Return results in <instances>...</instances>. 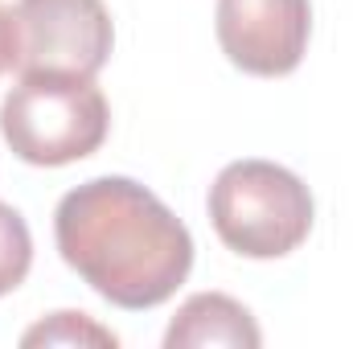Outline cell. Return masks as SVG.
<instances>
[{
  "label": "cell",
  "instance_id": "1",
  "mask_svg": "<svg viewBox=\"0 0 353 349\" xmlns=\"http://www.w3.org/2000/svg\"><path fill=\"white\" fill-rule=\"evenodd\" d=\"M62 259L119 308H157L185 283L193 239L173 210L132 177H94L54 214Z\"/></svg>",
  "mask_w": 353,
  "mask_h": 349
},
{
  "label": "cell",
  "instance_id": "2",
  "mask_svg": "<svg viewBox=\"0 0 353 349\" xmlns=\"http://www.w3.org/2000/svg\"><path fill=\"white\" fill-rule=\"evenodd\" d=\"M107 99L83 74H21L0 103L4 144L12 157L41 169L87 161L107 140Z\"/></svg>",
  "mask_w": 353,
  "mask_h": 349
},
{
  "label": "cell",
  "instance_id": "3",
  "mask_svg": "<svg viewBox=\"0 0 353 349\" xmlns=\"http://www.w3.org/2000/svg\"><path fill=\"white\" fill-rule=\"evenodd\" d=\"M210 222L243 259H283L312 230V193L275 161H234L210 185Z\"/></svg>",
  "mask_w": 353,
  "mask_h": 349
},
{
  "label": "cell",
  "instance_id": "4",
  "mask_svg": "<svg viewBox=\"0 0 353 349\" xmlns=\"http://www.w3.org/2000/svg\"><path fill=\"white\" fill-rule=\"evenodd\" d=\"M17 70L21 74H83L94 79L115 46L103 0H17Z\"/></svg>",
  "mask_w": 353,
  "mask_h": 349
},
{
  "label": "cell",
  "instance_id": "5",
  "mask_svg": "<svg viewBox=\"0 0 353 349\" xmlns=\"http://www.w3.org/2000/svg\"><path fill=\"white\" fill-rule=\"evenodd\" d=\"M218 46L222 54L255 74L279 79L304 62L312 33L308 0H218Z\"/></svg>",
  "mask_w": 353,
  "mask_h": 349
},
{
  "label": "cell",
  "instance_id": "6",
  "mask_svg": "<svg viewBox=\"0 0 353 349\" xmlns=\"http://www.w3.org/2000/svg\"><path fill=\"white\" fill-rule=\"evenodd\" d=\"M214 349V346H230V349H255L263 346V333L255 325V317L226 292H197L189 296L176 317L169 321L165 333V349Z\"/></svg>",
  "mask_w": 353,
  "mask_h": 349
},
{
  "label": "cell",
  "instance_id": "7",
  "mask_svg": "<svg viewBox=\"0 0 353 349\" xmlns=\"http://www.w3.org/2000/svg\"><path fill=\"white\" fill-rule=\"evenodd\" d=\"M21 346H107V349H115L119 337L111 329L94 325L87 312H54L50 321L33 325L21 337Z\"/></svg>",
  "mask_w": 353,
  "mask_h": 349
},
{
  "label": "cell",
  "instance_id": "8",
  "mask_svg": "<svg viewBox=\"0 0 353 349\" xmlns=\"http://www.w3.org/2000/svg\"><path fill=\"white\" fill-rule=\"evenodd\" d=\"M33 267V239H29V226L25 218L0 201V296H8L12 288L25 283Z\"/></svg>",
  "mask_w": 353,
  "mask_h": 349
},
{
  "label": "cell",
  "instance_id": "9",
  "mask_svg": "<svg viewBox=\"0 0 353 349\" xmlns=\"http://www.w3.org/2000/svg\"><path fill=\"white\" fill-rule=\"evenodd\" d=\"M17 66V29H12V12L0 4V74Z\"/></svg>",
  "mask_w": 353,
  "mask_h": 349
}]
</instances>
